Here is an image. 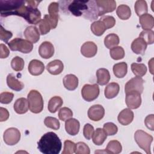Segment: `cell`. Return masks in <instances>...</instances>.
I'll return each mask as SVG.
<instances>
[{"mask_svg": "<svg viewBox=\"0 0 154 154\" xmlns=\"http://www.w3.org/2000/svg\"><path fill=\"white\" fill-rule=\"evenodd\" d=\"M68 10L75 16H81L93 20L97 18L98 9L95 1H72L68 6Z\"/></svg>", "mask_w": 154, "mask_h": 154, "instance_id": "6da1fadb", "label": "cell"}, {"mask_svg": "<svg viewBox=\"0 0 154 154\" xmlns=\"http://www.w3.org/2000/svg\"><path fill=\"white\" fill-rule=\"evenodd\" d=\"M62 143L58 135L53 132L45 134L37 143V148L43 154H58Z\"/></svg>", "mask_w": 154, "mask_h": 154, "instance_id": "7a4b0ae2", "label": "cell"}, {"mask_svg": "<svg viewBox=\"0 0 154 154\" xmlns=\"http://www.w3.org/2000/svg\"><path fill=\"white\" fill-rule=\"evenodd\" d=\"M27 9L25 1L0 0V13L2 17L16 15L24 18Z\"/></svg>", "mask_w": 154, "mask_h": 154, "instance_id": "3957f363", "label": "cell"}, {"mask_svg": "<svg viewBox=\"0 0 154 154\" xmlns=\"http://www.w3.org/2000/svg\"><path fill=\"white\" fill-rule=\"evenodd\" d=\"M28 106L29 110L35 114L40 113L43 109V99L38 91L31 90L27 96Z\"/></svg>", "mask_w": 154, "mask_h": 154, "instance_id": "277c9868", "label": "cell"}, {"mask_svg": "<svg viewBox=\"0 0 154 154\" xmlns=\"http://www.w3.org/2000/svg\"><path fill=\"white\" fill-rule=\"evenodd\" d=\"M134 139L138 146L147 154H150V145L153 137L143 130H137L134 134Z\"/></svg>", "mask_w": 154, "mask_h": 154, "instance_id": "5b68a950", "label": "cell"}, {"mask_svg": "<svg viewBox=\"0 0 154 154\" xmlns=\"http://www.w3.org/2000/svg\"><path fill=\"white\" fill-rule=\"evenodd\" d=\"M10 50L12 51H19L23 54L31 52L33 48V45L27 40L21 38H15L8 43Z\"/></svg>", "mask_w": 154, "mask_h": 154, "instance_id": "8992f818", "label": "cell"}, {"mask_svg": "<svg viewBox=\"0 0 154 154\" xmlns=\"http://www.w3.org/2000/svg\"><path fill=\"white\" fill-rule=\"evenodd\" d=\"M99 91L97 84H85L81 90V94L85 100L91 102L97 98Z\"/></svg>", "mask_w": 154, "mask_h": 154, "instance_id": "52a82bcc", "label": "cell"}, {"mask_svg": "<svg viewBox=\"0 0 154 154\" xmlns=\"http://www.w3.org/2000/svg\"><path fill=\"white\" fill-rule=\"evenodd\" d=\"M4 141L8 146L16 144L20 139V132L16 128H10L5 131L3 135Z\"/></svg>", "mask_w": 154, "mask_h": 154, "instance_id": "ba28073f", "label": "cell"}, {"mask_svg": "<svg viewBox=\"0 0 154 154\" xmlns=\"http://www.w3.org/2000/svg\"><path fill=\"white\" fill-rule=\"evenodd\" d=\"M95 1L98 9L99 16L112 12L116 10V2L114 0H96Z\"/></svg>", "mask_w": 154, "mask_h": 154, "instance_id": "9c48e42d", "label": "cell"}, {"mask_svg": "<svg viewBox=\"0 0 154 154\" xmlns=\"http://www.w3.org/2000/svg\"><path fill=\"white\" fill-rule=\"evenodd\" d=\"M144 80L141 77L136 76L129 80L125 85V93L132 91H136L141 94L144 90Z\"/></svg>", "mask_w": 154, "mask_h": 154, "instance_id": "30bf717a", "label": "cell"}, {"mask_svg": "<svg viewBox=\"0 0 154 154\" xmlns=\"http://www.w3.org/2000/svg\"><path fill=\"white\" fill-rule=\"evenodd\" d=\"M126 104L129 109H137L141 104V94L136 91H132L126 93Z\"/></svg>", "mask_w": 154, "mask_h": 154, "instance_id": "8fae6325", "label": "cell"}, {"mask_svg": "<svg viewBox=\"0 0 154 154\" xmlns=\"http://www.w3.org/2000/svg\"><path fill=\"white\" fill-rule=\"evenodd\" d=\"M87 114L90 120L97 122L103 117L105 115V109L101 105H94L88 109Z\"/></svg>", "mask_w": 154, "mask_h": 154, "instance_id": "7c38bea8", "label": "cell"}, {"mask_svg": "<svg viewBox=\"0 0 154 154\" xmlns=\"http://www.w3.org/2000/svg\"><path fill=\"white\" fill-rule=\"evenodd\" d=\"M41 17V13L37 8H32L28 6L27 12L24 17V19L28 23L34 25H38L42 20Z\"/></svg>", "mask_w": 154, "mask_h": 154, "instance_id": "4fadbf2b", "label": "cell"}, {"mask_svg": "<svg viewBox=\"0 0 154 154\" xmlns=\"http://www.w3.org/2000/svg\"><path fill=\"white\" fill-rule=\"evenodd\" d=\"M38 53L42 58L49 59L54 54V47L50 42H43L39 46Z\"/></svg>", "mask_w": 154, "mask_h": 154, "instance_id": "5bb4252c", "label": "cell"}, {"mask_svg": "<svg viewBox=\"0 0 154 154\" xmlns=\"http://www.w3.org/2000/svg\"><path fill=\"white\" fill-rule=\"evenodd\" d=\"M97 51V45L93 42H85L81 48V54L87 58H91L96 55Z\"/></svg>", "mask_w": 154, "mask_h": 154, "instance_id": "9a60e30c", "label": "cell"}, {"mask_svg": "<svg viewBox=\"0 0 154 154\" xmlns=\"http://www.w3.org/2000/svg\"><path fill=\"white\" fill-rule=\"evenodd\" d=\"M25 38L32 43H37L40 39V32L35 26H29L26 28L23 32Z\"/></svg>", "mask_w": 154, "mask_h": 154, "instance_id": "2e32d148", "label": "cell"}, {"mask_svg": "<svg viewBox=\"0 0 154 154\" xmlns=\"http://www.w3.org/2000/svg\"><path fill=\"white\" fill-rule=\"evenodd\" d=\"M28 69L31 75L33 76H38L43 72L45 70V65L40 60H32L29 62Z\"/></svg>", "mask_w": 154, "mask_h": 154, "instance_id": "e0dca14e", "label": "cell"}, {"mask_svg": "<svg viewBox=\"0 0 154 154\" xmlns=\"http://www.w3.org/2000/svg\"><path fill=\"white\" fill-rule=\"evenodd\" d=\"M134 112L129 108L123 109L117 117L118 122L122 125L126 126L130 124L134 119Z\"/></svg>", "mask_w": 154, "mask_h": 154, "instance_id": "ac0fdd59", "label": "cell"}, {"mask_svg": "<svg viewBox=\"0 0 154 154\" xmlns=\"http://www.w3.org/2000/svg\"><path fill=\"white\" fill-rule=\"evenodd\" d=\"M80 128L79 122L76 119H69L65 122V129L70 135H76L78 134Z\"/></svg>", "mask_w": 154, "mask_h": 154, "instance_id": "d6986e66", "label": "cell"}, {"mask_svg": "<svg viewBox=\"0 0 154 154\" xmlns=\"http://www.w3.org/2000/svg\"><path fill=\"white\" fill-rule=\"evenodd\" d=\"M147 43L141 37H138L134 40L131 44V49L136 54L143 55L147 48Z\"/></svg>", "mask_w": 154, "mask_h": 154, "instance_id": "ffe728a7", "label": "cell"}, {"mask_svg": "<svg viewBox=\"0 0 154 154\" xmlns=\"http://www.w3.org/2000/svg\"><path fill=\"white\" fill-rule=\"evenodd\" d=\"M64 69L63 62L60 60H55L49 62L46 66V69L48 72L53 75L60 74Z\"/></svg>", "mask_w": 154, "mask_h": 154, "instance_id": "44dd1931", "label": "cell"}, {"mask_svg": "<svg viewBox=\"0 0 154 154\" xmlns=\"http://www.w3.org/2000/svg\"><path fill=\"white\" fill-rule=\"evenodd\" d=\"M63 85L67 90H74L78 86V79L75 75H66L63 78Z\"/></svg>", "mask_w": 154, "mask_h": 154, "instance_id": "7402d4cb", "label": "cell"}, {"mask_svg": "<svg viewBox=\"0 0 154 154\" xmlns=\"http://www.w3.org/2000/svg\"><path fill=\"white\" fill-rule=\"evenodd\" d=\"M7 84L9 88L16 91H19L24 88L23 83L16 79L15 76L12 73L8 75L7 77Z\"/></svg>", "mask_w": 154, "mask_h": 154, "instance_id": "603a6c76", "label": "cell"}, {"mask_svg": "<svg viewBox=\"0 0 154 154\" xmlns=\"http://www.w3.org/2000/svg\"><path fill=\"white\" fill-rule=\"evenodd\" d=\"M139 22L144 30H151L154 26V18L150 14H144L140 16Z\"/></svg>", "mask_w": 154, "mask_h": 154, "instance_id": "cb8c5ba5", "label": "cell"}, {"mask_svg": "<svg viewBox=\"0 0 154 154\" xmlns=\"http://www.w3.org/2000/svg\"><path fill=\"white\" fill-rule=\"evenodd\" d=\"M13 108L15 112L19 114L26 113L29 108L28 100L24 97L17 99L14 103Z\"/></svg>", "mask_w": 154, "mask_h": 154, "instance_id": "d4e9b609", "label": "cell"}, {"mask_svg": "<svg viewBox=\"0 0 154 154\" xmlns=\"http://www.w3.org/2000/svg\"><path fill=\"white\" fill-rule=\"evenodd\" d=\"M120 86L117 82H111L107 85L105 88L104 94L107 99H112L115 97L119 92Z\"/></svg>", "mask_w": 154, "mask_h": 154, "instance_id": "484cf974", "label": "cell"}, {"mask_svg": "<svg viewBox=\"0 0 154 154\" xmlns=\"http://www.w3.org/2000/svg\"><path fill=\"white\" fill-rule=\"evenodd\" d=\"M97 83L100 85H104L108 83L110 80L109 71L105 68L99 69L96 72Z\"/></svg>", "mask_w": 154, "mask_h": 154, "instance_id": "4316f807", "label": "cell"}, {"mask_svg": "<svg viewBox=\"0 0 154 154\" xmlns=\"http://www.w3.org/2000/svg\"><path fill=\"white\" fill-rule=\"evenodd\" d=\"M114 75L118 78H123L128 72V65L125 62L115 64L112 68Z\"/></svg>", "mask_w": 154, "mask_h": 154, "instance_id": "83f0119b", "label": "cell"}, {"mask_svg": "<svg viewBox=\"0 0 154 154\" xmlns=\"http://www.w3.org/2000/svg\"><path fill=\"white\" fill-rule=\"evenodd\" d=\"M63 103V101L61 97L57 96H54L51 98L48 102V111L51 113H55L62 106Z\"/></svg>", "mask_w": 154, "mask_h": 154, "instance_id": "f1b7e54d", "label": "cell"}, {"mask_svg": "<svg viewBox=\"0 0 154 154\" xmlns=\"http://www.w3.org/2000/svg\"><path fill=\"white\" fill-rule=\"evenodd\" d=\"M107 135L103 129L97 128L93 135V142L97 146L102 145L106 139Z\"/></svg>", "mask_w": 154, "mask_h": 154, "instance_id": "f546056e", "label": "cell"}, {"mask_svg": "<svg viewBox=\"0 0 154 154\" xmlns=\"http://www.w3.org/2000/svg\"><path fill=\"white\" fill-rule=\"evenodd\" d=\"M91 32L97 36L102 35L106 30V26L100 20L94 21L93 22L90 26Z\"/></svg>", "mask_w": 154, "mask_h": 154, "instance_id": "4dcf8cb0", "label": "cell"}, {"mask_svg": "<svg viewBox=\"0 0 154 154\" xmlns=\"http://www.w3.org/2000/svg\"><path fill=\"white\" fill-rule=\"evenodd\" d=\"M122 150V146L120 143L117 140L110 141L105 149V151L107 153L118 154Z\"/></svg>", "mask_w": 154, "mask_h": 154, "instance_id": "1f68e13d", "label": "cell"}, {"mask_svg": "<svg viewBox=\"0 0 154 154\" xmlns=\"http://www.w3.org/2000/svg\"><path fill=\"white\" fill-rule=\"evenodd\" d=\"M120 42L119 36L114 33L107 35L104 39V45L108 49H111L117 46Z\"/></svg>", "mask_w": 154, "mask_h": 154, "instance_id": "d6a6232c", "label": "cell"}, {"mask_svg": "<svg viewBox=\"0 0 154 154\" xmlns=\"http://www.w3.org/2000/svg\"><path fill=\"white\" fill-rule=\"evenodd\" d=\"M116 13L120 19L127 20L131 17V10L130 7L127 5L122 4L117 7Z\"/></svg>", "mask_w": 154, "mask_h": 154, "instance_id": "836d02e7", "label": "cell"}, {"mask_svg": "<svg viewBox=\"0 0 154 154\" xmlns=\"http://www.w3.org/2000/svg\"><path fill=\"white\" fill-rule=\"evenodd\" d=\"M131 70L136 76H143L147 72V67L144 64L133 63L131 64Z\"/></svg>", "mask_w": 154, "mask_h": 154, "instance_id": "e575fe53", "label": "cell"}, {"mask_svg": "<svg viewBox=\"0 0 154 154\" xmlns=\"http://www.w3.org/2000/svg\"><path fill=\"white\" fill-rule=\"evenodd\" d=\"M135 11L138 16L147 14L148 11L147 4L146 1L138 0L135 2L134 5Z\"/></svg>", "mask_w": 154, "mask_h": 154, "instance_id": "d590c367", "label": "cell"}, {"mask_svg": "<svg viewBox=\"0 0 154 154\" xmlns=\"http://www.w3.org/2000/svg\"><path fill=\"white\" fill-rule=\"evenodd\" d=\"M38 25L40 34L42 35H45L48 34L50 30L52 29L51 24L45 16H44V18L40 20Z\"/></svg>", "mask_w": 154, "mask_h": 154, "instance_id": "8d00e7d4", "label": "cell"}, {"mask_svg": "<svg viewBox=\"0 0 154 154\" xmlns=\"http://www.w3.org/2000/svg\"><path fill=\"white\" fill-rule=\"evenodd\" d=\"M109 54L113 60H119L124 58L125 51L121 46H116L110 49Z\"/></svg>", "mask_w": 154, "mask_h": 154, "instance_id": "74e56055", "label": "cell"}, {"mask_svg": "<svg viewBox=\"0 0 154 154\" xmlns=\"http://www.w3.org/2000/svg\"><path fill=\"white\" fill-rule=\"evenodd\" d=\"M24 60L18 56L14 57L11 61V66L16 72L22 71L24 67Z\"/></svg>", "mask_w": 154, "mask_h": 154, "instance_id": "f35d334b", "label": "cell"}, {"mask_svg": "<svg viewBox=\"0 0 154 154\" xmlns=\"http://www.w3.org/2000/svg\"><path fill=\"white\" fill-rule=\"evenodd\" d=\"M44 123L48 128L52 129L54 130H58L60 128V123L59 120L52 117H46L45 119Z\"/></svg>", "mask_w": 154, "mask_h": 154, "instance_id": "ab89813d", "label": "cell"}, {"mask_svg": "<svg viewBox=\"0 0 154 154\" xmlns=\"http://www.w3.org/2000/svg\"><path fill=\"white\" fill-rule=\"evenodd\" d=\"M139 37L142 38L147 45H152L154 42V32L151 30H144L139 35Z\"/></svg>", "mask_w": 154, "mask_h": 154, "instance_id": "60d3db41", "label": "cell"}, {"mask_svg": "<svg viewBox=\"0 0 154 154\" xmlns=\"http://www.w3.org/2000/svg\"><path fill=\"white\" fill-rule=\"evenodd\" d=\"M73 116L72 111L67 107H63L58 112V117L62 121H66Z\"/></svg>", "mask_w": 154, "mask_h": 154, "instance_id": "b9f144b4", "label": "cell"}, {"mask_svg": "<svg viewBox=\"0 0 154 154\" xmlns=\"http://www.w3.org/2000/svg\"><path fill=\"white\" fill-rule=\"evenodd\" d=\"M103 129L107 135H114L118 131L117 126L112 122H108L103 125Z\"/></svg>", "mask_w": 154, "mask_h": 154, "instance_id": "7bdbcfd3", "label": "cell"}, {"mask_svg": "<svg viewBox=\"0 0 154 154\" xmlns=\"http://www.w3.org/2000/svg\"><path fill=\"white\" fill-rule=\"evenodd\" d=\"M75 153L76 154H90L89 147L84 142L79 141L76 144Z\"/></svg>", "mask_w": 154, "mask_h": 154, "instance_id": "ee69618b", "label": "cell"}, {"mask_svg": "<svg viewBox=\"0 0 154 154\" xmlns=\"http://www.w3.org/2000/svg\"><path fill=\"white\" fill-rule=\"evenodd\" d=\"M76 144L70 140H66L64 143V150L62 154H72L75 153Z\"/></svg>", "mask_w": 154, "mask_h": 154, "instance_id": "f6af8a7d", "label": "cell"}, {"mask_svg": "<svg viewBox=\"0 0 154 154\" xmlns=\"http://www.w3.org/2000/svg\"><path fill=\"white\" fill-rule=\"evenodd\" d=\"M106 26V29L112 28L116 24V19L113 16H105L100 19Z\"/></svg>", "mask_w": 154, "mask_h": 154, "instance_id": "bcb514c9", "label": "cell"}, {"mask_svg": "<svg viewBox=\"0 0 154 154\" xmlns=\"http://www.w3.org/2000/svg\"><path fill=\"white\" fill-rule=\"evenodd\" d=\"M14 97L13 93L11 92H2L0 94V102L3 104L10 103Z\"/></svg>", "mask_w": 154, "mask_h": 154, "instance_id": "7dc6e473", "label": "cell"}, {"mask_svg": "<svg viewBox=\"0 0 154 154\" xmlns=\"http://www.w3.org/2000/svg\"><path fill=\"white\" fill-rule=\"evenodd\" d=\"M94 132V129L91 125L87 123L84 125L83 129V135L87 140H90L92 138Z\"/></svg>", "mask_w": 154, "mask_h": 154, "instance_id": "c3c4849f", "label": "cell"}, {"mask_svg": "<svg viewBox=\"0 0 154 154\" xmlns=\"http://www.w3.org/2000/svg\"><path fill=\"white\" fill-rule=\"evenodd\" d=\"M13 36V34L11 31L5 29L2 25H1L0 29V39L6 43H8L10 38Z\"/></svg>", "mask_w": 154, "mask_h": 154, "instance_id": "681fc988", "label": "cell"}, {"mask_svg": "<svg viewBox=\"0 0 154 154\" xmlns=\"http://www.w3.org/2000/svg\"><path fill=\"white\" fill-rule=\"evenodd\" d=\"M49 20L51 24L52 29H55L58 24V14H45V15Z\"/></svg>", "mask_w": 154, "mask_h": 154, "instance_id": "f907efd6", "label": "cell"}, {"mask_svg": "<svg viewBox=\"0 0 154 154\" xmlns=\"http://www.w3.org/2000/svg\"><path fill=\"white\" fill-rule=\"evenodd\" d=\"M153 121H154V116L153 114H150L148 115L144 120V123L146 127L149 129L151 131L154 130V124H153Z\"/></svg>", "mask_w": 154, "mask_h": 154, "instance_id": "816d5d0a", "label": "cell"}, {"mask_svg": "<svg viewBox=\"0 0 154 154\" xmlns=\"http://www.w3.org/2000/svg\"><path fill=\"white\" fill-rule=\"evenodd\" d=\"M59 11V4L56 2H51L48 7V13L49 14H58Z\"/></svg>", "mask_w": 154, "mask_h": 154, "instance_id": "f5cc1de1", "label": "cell"}, {"mask_svg": "<svg viewBox=\"0 0 154 154\" xmlns=\"http://www.w3.org/2000/svg\"><path fill=\"white\" fill-rule=\"evenodd\" d=\"M10 54V51L8 48L4 44L0 45V57L1 58H6Z\"/></svg>", "mask_w": 154, "mask_h": 154, "instance_id": "db71d44e", "label": "cell"}, {"mask_svg": "<svg viewBox=\"0 0 154 154\" xmlns=\"http://www.w3.org/2000/svg\"><path fill=\"white\" fill-rule=\"evenodd\" d=\"M9 117V112L6 108H0V122L6 121Z\"/></svg>", "mask_w": 154, "mask_h": 154, "instance_id": "11a10c76", "label": "cell"}, {"mask_svg": "<svg viewBox=\"0 0 154 154\" xmlns=\"http://www.w3.org/2000/svg\"><path fill=\"white\" fill-rule=\"evenodd\" d=\"M25 1L27 5L32 8H37V6L40 2V1Z\"/></svg>", "mask_w": 154, "mask_h": 154, "instance_id": "9f6ffc18", "label": "cell"}, {"mask_svg": "<svg viewBox=\"0 0 154 154\" xmlns=\"http://www.w3.org/2000/svg\"><path fill=\"white\" fill-rule=\"evenodd\" d=\"M153 58H152L149 61V67H150V73L152 74H153Z\"/></svg>", "mask_w": 154, "mask_h": 154, "instance_id": "6f0895ef", "label": "cell"}]
</instances>
